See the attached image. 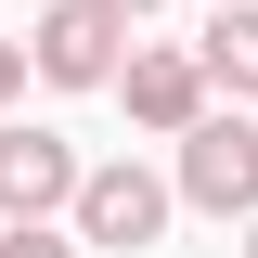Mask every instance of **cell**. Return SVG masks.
<instances>
[{
  "label": "cell",
  "mask_w": 258,
  "mask_h": 258,
  "mask_svg": "<svg viewBox=\"0 0 258 258\" xmlns=\"http://www.w3.org/2000/svg\"><path fill=\"white\" fill-rule=\"evenodd\" d=\"M181 207H207V220H258V116L245 103H207V116L181 129Z\"/></svg>",
  "instance_id": "obj_1"
},
{
  "label": "cell",
  "mask_w": 258,
  "mask_h": 258,
  "mask_svg": "<svg viewBox=\"0 0 258 258\" xmlns=\"http://www.w3.org/2000/svg\"><path fill=\"white\" fill-rule=\"evenodd\" d=\"M116 39H129V13H116V0H39L26 64L52 78V91H116Z\"/></svg>",
  "instance_id": "obj_2"
},
{
  "label": "cell",
  "mask_w": 258,
  "mask_h": 258,
  "mask_svg": "<svg viewBox=\"0 0 258 258\" xmlns=\"http://www.w3.org/2000/svg\"><path fill=\"white\" fill-rule=\"evenodd\" d=\"M168 207H181V181H155V168H78V207H64V220H78V245H155V232H168Z\"/></svg>",
  "instance_id": "obj_3"
},
{
  "label": "cell",
  "mask_w": 258,
  "mask_h": 258,
  "mask_svg": "<svg viewBox=\"0 0 258 258\" xmlns=\"http://www.w3.org/2000/svg\"><path fill=\"white\" fill-rule=\"evenodd\" d=\"M64 207H78V142L0 116V220H64Z\"/></svg>",
  "instance_id": "obj_4"
},
{
  "label": "cell",
  "mask_w": 258,
  "mask_h": 258,
  "mask_svg": "<svg viewBox=\"0 0 258 258\" xmlns=\"http://www.w3.org/2000/svg\"><path fill=\"white\" fill-rule=\"evenodd\" d=\"M116 103H129V129H155V142H181L194 116H207V52H116Z\"/></svg>",
  "instance_id": "obj_5"
},
{
  "label": "cell",
  "mask_w": 258,
  "mask_h": 258,
  "mask_svg": "<svg viewBox=\"0 0 258 258\" xmlns=\"http://www.w3.org/2000/svg\"><path fill=\"white\" fill-rule=\"evenodd\" d=\"M194 52H207V91L258 103V0H220V26L194 39Z\"/></svg>",
  "instance_id": "obj_6"
},
{
  "label": "cell",
  "mask_w": 258,
  "mask_h": 258,
  "mask_svg": "<svg viewBox=\"0 0 258 258\" xmlns=\"http://www.w3.org/2000/svg\"><path fill=\"white\" fill-rule=\"evenodd\" d=\"M0 258H78V232H52V220H0Z\"/></svg>",
  "instance_id": "obj_7"
},
{
  "label": "cell",
  "mask_w": 258,
  "mask_h": 258,
  "mask_svg": "<svg viewBox=\"0 0 258 258\" xmlns=\"http://www.w3.org/2000/svg\"><path fill=\"white\" fill-rule=\"evenodd\" d=\"M26 78H39V64H26V39H0V116L26 103Z\"/></svg>",
  "instance_id": "obj_8"
},
{
  "label": "cell",
  "mask_w": 258,
  "mask_h": 258,
  "mask_svg": "<svg viewBox=\"0 0 258 258\" xmlns=\"http://www.w3.org/2000/svg\"><path fill=\"white\" fill-rule=\"evenodd\" d=\"M116 13H155V0H116Z\"/></svg>",
  "instance_id": "obj_9"
},
{
  "label": "cell",
  "mask_w": 258,
  "mask_h": 258,
  "mask_svg": "<svg viewBox=\"0 0 258 258\" xmlns=\"http://www.w3.org/2000/svg\"><path fill=\"white\" fill-rule=\"evenodd\" d=\"M245 258H258V232H245Z\"/></svg>",
  "instance_id": "obj_10"
},
{
  "label": "cell",
  "mask_w": 258,
  "mask_h": 258,
  "mask_svg": "<svg viewBox=\"0 0 258 258\" xmlns=\"http://www.w3.org/2000/svg\"><path fill=\"white\" fill-rule=\"evenodd\" d=\"M26 13H39V0H26Z\"/></svg>",
  "instance_id": "obj_11"
}]
</instances>
